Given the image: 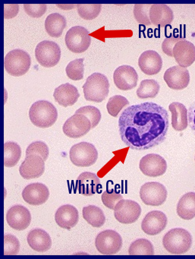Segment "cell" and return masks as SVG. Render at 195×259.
<instances>
[{
    "label": "cell",
    "mask_w": 195,
    "mask_h": 259,
    "mask_svg": "<svg viewBox=\"0 0 195 259\" xmlns=\"http://www.w3.org/2000/svg\"><path fill=\"white\" fill-rule=\"evenodd\" d=\"M169 126L168 112L152 102L130 106L119 119L122 142L135 151H146L163 143Z\"/></svg>",
    "instance_id": "1"
},
{
    "label": "cell",
    "mask_w": 195,
    "mask_h": 259,
    "mask_svg": "<svg viewBox=\"0 0 195 259\" xmlns=\"http://www.w3.org/2000/svg\"><path fill=\"white\" fill-rule=\"evenodd\" d=\"M31 122L39 128H46L54 125L58 118V112L52 103L39 101L34 103L29 110Z\"/></svg>",
    "instance_id": "2"
},
{
    "label": "cell",
    "mask_w": 195,
    "mask_h": 259,
    "mask_svg": "<svg viewBox=\"0 0 195 259\" xmlns=\"http://www.w3.org/2000/svg\"><path fill=\"white\" fill-rule=\"evenodd\" d=\"M84 98L87 101L101 103L107 98L110 92V82L106 75L93 73L86 80L83 86Z\"/></svg>",
    "instance_id": "3"
},
{
    "label": "cell",
    "mask_w": 195,
    "mask_h": 259,
    "mask_svg": "<svg viewBox=\"0 0 195 259\" xmlns=\"http://www.w3.org/2000/svg\"><path fill=\"white\" fill-rule=\"evenodd\" d=\"M163 244L166 251L171 254H184L191 247L192 236L184 229H172L163 236Z\"/></svg>",
    "instance_id": "4"
},
{
    "label": "cell",
    "mask_w": 195,
    "mask_h": 259,
    "mask_svg": "<svg viewBox=\"0 0 195 259\" xmlns=\"http://www.w3.org/2000/svg\"><path fill=\"white\" fill-rule=\"evenodd\" d=\"M31 65V57L22 50L10 51L4 60V66L7 73L15 77L25 75L29 70Z\"/></svg>",
    "instance_id": "5"
},
{
    "label": "cell",
    "mask_w": 195,
    "mask_h": 259,
    "mask_svg": "<svg viewBox=\"0 0 195 259\" xmlns=\"http://www.w3.org/2000/svg\"><path fill=\"white\" fill-rule=\"evenodd\" d=\"M69 157L75 166L88 167L96 163L98 159V152L94 145L83 142L72 147Z\"/></svg>",
    "instance_id": "6"
},
{
    "label": "cell",
    "mask_w": 195,
    "mask_h": 259,
    "mask_svg": "<svg viewBox=\"0 0 195 259\" xmlns=\"http://www.w3.org/2000/svg\"><path fill=\"white\" fill-rule=\"evenodd\" d=\"M35 57L40 66L54 67L61 58V49L55 42L43 40L36 47Z\"/></svg>",
    "instance_id": "7"
},
{
    "label": "cell",
    "mask_w": 195,
    "mask_h": 259,
    "mask_svg": "<svg viewBox=\"0 0 195 259\" xmlns=\"http://www.w3.org/2000/svg\"><path fill=\"white\" fill-rule=\"evenodd\" d=\"M65 40L68 49L75 54L85 52L91 44V37L89 35V31L81 26L70 28L66 33Z\"/></svg>",
    "instance_id": "8"
},
{
    "label": "cell",
    "mask_w": 195,
    "mask_h": 259,
    "mask_svg": "<svg viewBox=\"0 0 195 259\" xmlns=\"http://www.w3.org/2000/svg\"><path fill=\"white\" fill-rule=\"evenodd\" d=\"M95 245L101 254L111 255L120 251L122 247V239L115 230H104L96 236Z\"/></svg>",
    "instance_id": "9"
},
{
    "label": "cell",
    "mask_w": 195,
    "mask_h": 259,
    "mask_svg": "<svg viewBox=\"0 0 195 259\" xmlns=\"http://www.w3.org/2000/svg\"><path fill=\"white\" fill-rule=\"evenodd\" d=\"M140 197L147 205L160 206L167 198V190L161 183L151 182L141 186Z\"/></svg>",
    "instance_id": "10"
},
{
    "label": "cell",
    "mask_w": 195,
    "mask_h": 259,
    "mask_svg": "<svg viewBox=\"0 0 195 259\" xmlns=\"http://www.w3.org/2000/svg\"><path fill=\"white\" fill-rule=\"evenodd\" d=\"M140 213L141 207L132 200H121L114 208L115 218L121 224H134L140 218Z\"/></svg>",
    "instance_id": "11"
},
{
    "label": "cell",
    "mask_w": 195,
    "mask_h": 259,
    "mask_svg": "<svg viewBox=\"0 0 195 259\" xmlns=\"http://www.w3.org/2000/svg\"><path fill=\"white\" fill-rule=\"evenodd\" d=\"M91 122L84 115L75 113L66 121L63 133L71 139H79L91 130Z\"/></svg>",
    "instance_id": "12"
},
{
    "label": "cell",
    "mask_w": 195,
    "mask_h": 259,
    "mask_svg": "<svg viewBox=\"0 0 195 259\" xmlns=\"http://www.w3.org/2000/svg\"><path fill=\"white\" fill-rule=\"evenodd\" d=\"M139 168L147 177H158L166 172L167 163L165 159L159 154H149L142 157Z\"/></svg>",
    "instance_id": "13"
},
{
    "label": "cell",
    "mask_w": 195,
    "mask_h": 259,
    "mask_svg": "<svg viewBox=\"0 0 195 259\" xmlns=\"http://www.w3.org/2000/svg\"><path fill=\"white\" fill-rule=\"evenodd\" d=\"M163 78L171 89L183 90L190 82V74L186 68L180 66H172L166 71Z\"/></svg>",
    "instance_id": "14"
},
{
    "label": "cell",
    "mask_w": 195,
    "mask_h": 259,
    "mask_svg": "<svg viewBox=\"0 0 195 259\" xmlns=\"http://www.w3.org/2000/svg\"><path fill=\"white\" fill-rule=\"evenodd\" d=\"M113 80L116 88L122 91H129L137 86L138 75L134 68L122 66L115 70Z\"/></svg>",
    "instance_id": "15"
},
{
    "label": "cell",
    "mask_w": 195,
    "mask_h": 259,
    "mask_svg": "<svg viewBox=\"0 0 195 259\" xmlns=\"http://www.w3.org/2000/svg\"><path fill=\"white\" fill-rule=\"evenodd\" d=\"M167 225V218L163 212L153 210L143 218L141 229L146 234L156 236L165 230Z\"/></svg>",
    "instance_id": "16"
},
{
    "label": "cell",
    "mask_w": 195,
    "mask_h": 259,
    "mask_svg": "<svg viewBox=\"0 0 195 259\" xmlns=\"http://www.w3.org/2000/svg\"><path fill=\"white\" fill-rule=\"evenodd\" d=\"M7 221L9 225L14 230H24L31 224V213L24 206L15 205L7 212Z\"/></svg>",
    "instance_id": "17"
},
{
    "label": "cell",
    "mask_w": 195,
    "mask_h": 259,
    "mask_svg": "<svg viewBox=\"0 0 195 259\" xmlns=\"http://www.w3.org/2000/svg\"><path fill=\"white\" fill-rule=\"evenodd\" d=\"M44 171V160L38 155L27 156L19 167V172L25 180L39 178Z\"/></svg>",
    "instance_id": "18"
},
{
    "label": "cell",
    "mask_w": 195,
    "mask_h": 259,
    "mask_svg": "<svg viewBox=\"0 0 195 259\" xmlns=\"http://www.w3.org/2000/svg\"><path fill=\"white\" fill-rule=\"evenodd\" d=\"M173 57L181 67L191 66L195 62L194 45L188 40H180L174 47Z\"/></svg>",
    "instance_id": "19"
},
{
    "label": "cell",
    "mask_w": 195,
    "mask_h": 259,
    "mask_svg": "<svg viewBox=\"0 0 195 259\" xmlns=\"http://www.w3.org/2000/svg\"><path fill=\"white\" fill-rule=\"evenodd\" d=\"M24 201L31 205H41L46 202L50 191L45 185L36 183L28 185L22 192Z\"/></svg>",
    "instance_id": "20"
},
{
    "label": "cell",
    "mask_w": 195,
    "mask_h": 259,
    "mask_svg": "<svg viewBox=\"0 0 195 259\" xmlns=\"http://www.w3.org/2000/svg\"><path fill=\"white\" fill-rule=\"evenodd\" d=\"M138 66L147 75H157L161 71L163 60L156 51H144L139 57Z\"/></svg>",
    "instance_id": "21"
},
{
    "label": "cell",
    "mask_w": 195,
    "mask_h": 259,
    "mask_svg": "<svg viewBox=\"0 0 195 259\" xmlns=\"http://www.w3.org/2000/svg\"><path fill=\"white\" fill-rule=\"evenodd\" d=\"M76 188L81 195L92 196L101 189V180L96 174L84 172L77 179Z\"/></svg>",
    "instance_id": "22"
},
{
    "label": "cell",
    "mask_w": 195,
    "mask_h": 259,
    "mask_svg": "<svg viewBox=\"0 0 195 259\" xmlns=\"http://www.w3.org/2000/svg\"><path fill=\"white\" fill-rule=\"evenodd\" d=\"M78 210L71 204L61 206L56 212L55 221L58 226L66 230H71L78 224Z\"/></svg>",
    "instance_id": "23"
},
{
    "label": "cell",
    "mask_w": 195,
    "mask_h": 259,
    "mask_svg": "<svg viewBox=\"0 0 195 259\" xmlns=\"http://www.w3.org/2000/svg\"><path fill=\"white\" fill-rule=\"evenodd\" d=\"M55 101L64 107L73 106L80 97L77 88L69 83L62 84L55 89L54 94Z\"/></svg>",
    "instance_id": "24"
},
{
    "label": "cell",
    "mask_w": 195,
    "mask_h": 259,
    "mask_svg": "<svg viewBox=\"0 0 195 259\" xmlns=\"http://www.w3.org/2000/svg\"><path fill=\"white\" fill-rule=\"evenodd\" d=\"M174 15L172 10L164 4H154L150 10V19L151 24L155 26L164 28L170 25L173 21Z\"/></svg>",
    "instance_id": "25"
},
{
    "label": "cell",
    "mask_w": 195,
    "mask_h": 259,
    "mask_svg": "<svg viewBox=\"0 0 195 259\" xmlns=\"http://www.w3.org/2000/svg\"><path fill=\"white\" fill-rule=\"evenodd\" d=\"M28 245L38 252L47 251L52 245L51 236L42 229H34L28 235Z\"/></svg>",
    "instance_id": "26"
},
{
    "label": "cell",
    "mask_w": 195,
    "mask_h": 259,
    "mask_svg": "<svg viewBox=\"0 0 195 259\" xmlns=\"http://www.w3.org/2000/svg\"><path fill=\"white\" fill-rule=\"evenodd\" d=\"M169 111L172 113V128L175 131L182 132L188 125L187 110L184 104L173 102L169 106Z\"/></svg>",
    "instance_id": "27"
},
{
    "label": "cell",
    "mask_w": 195,
    "mask_h": 259,
    "mask_svg": "<svg viewBox=\"0 0 195 259\" xmlns=\"http://www.w3.org/2000/svg\"><path fill=\"white\" fill-rule=\"evenodd\" d=\"M177 214L186 221L195 218V192H187L181 197L177 204Z\"/></svg>",
    "instance_id": "28"
},
{
    "label": "cell",
    "mask_w": 195,
    "mask_h": 259,
    "mask_svg": "<svg viewBox=\"0 0 195 259\" xmlns=\"http://www.w3.org/2000/svg\"><path fill=\"white\" fill-rule=\"evenodd\" d=\"M67 22L64 16L59 13H53L47 16L45 21V28L51 37H60L66 28Z\"/></svg>",
    "instance_id": "29"
},
{
    "label": "cell",
    "mask_w": 195,
    "mask_h": 259,
    "mask_svg": "<svg viewBox=\"0 0 195 259\" xmlns=\"http://www.w3.org/2000/svg\"><path fill=\"white\" fill-rule=\"evenodd\" d=\"M82 213L84 219L92 227L100 228L105 224L106 217L104 211L96 206L88 205L84 207Z\"/></svg>",
    "instance_id": "30"
},
{
    "label": "cell",
    "mask_w": 195,
    "mask_h": 259,
    "mask_svg": "<svg viewBox=\"0 0 195 259\" xmlns=\"http://www.w3.org/2000/svg\"><path fill=\"white\" fill-rule=\"evenodd\" d=\"M22 156L21 147L16 142H6L4 144V166L13 167L17 164Z\"/></svg>",
    "instance_id": "31"
},
{
    "label": "cell",
    "mask_w": 195,
    "mask_h": 259,
    "mask_svg": "<svg viewBox=\"0 0 195 259\" xmlns=\"http://www.w3.org/2000/svg\"><path fill=\"white\" fill-rule=\"evenodd\" d=\"M160 89V84L155 80H143L137 89V95L140 99L154 98L158 95Z\"/></svg>",
    "instance_id": "32"
},
{
    "label": "cell",
    "mask_w": 195,
    "mask_h": 259,
    "mask_svg": "<svg viewBox=\"0 0 195 259\" xmlns=\"http://www.w3.org/2000/svg\"><path fill=\"white\" fill-rule=\"evenodd\" d=\"M128 253L130 255H154V248L148 239H137L130 245Z\"/></svg>",
    "instance_id": "33"
},
{
    "label": "cell",
    "mask_w": 195,
    "mask_h": 259,
    "mask_svg": "<svg viewBox=\"0 0 195 259\" xmlns=\"http://www.w3.org/2000/svg\"><path fill=\"white\" fill-rule=\"evenodd\" d=\"M84 58L77 59L70 62L66 68V74L70 79L80 81L84 78Z\"/></svg>",
    "instance_id": "34"
},
{
    "label": "cell",
    "mask_w": 195,
    "mask_h": 259,
    "mask_svg": "<svg viewBox=\"0 0 195 259\" xmlns=\"http://www.w3.org/2000/svg\"><path fill=\"white\" fill-rule=\"evenodd\" d=\"M76 7L80 17L85 20L96 19L102 10V6L101 4H78Z\"/></svg>",
    "instance_id": "35"
},
{
    "label": "cell",
    "mask_w": 195,
    "mask_h": 259,
    "mask_svg": "<svg viewBox=\"0 0 195 259\" xmlns=\"http://www.w3.org/2000/svg\"><path fill=\"white\" fill-rule=\"evenodd\" d=\"M128 105H129V101L125 97L116 95L109 100L107 105V111L110 116L116 117L122 108Z\"/></svg>",
    "instance_id": "36"
},
{
    "label": "cell",
    "mask_w": 195,
    "mask_h": 259,
    "mask_svg": "<svg viewBox=\"0 0 195 259\" xmlns=\"http://www.w3.org/2000/svg\"><path fill=\"white\" fill-rule=\"evenodd\" d=\"M151 4H136L134 7V16L136 21L140 25H151L150 10Z\"/></svg>",
    "instance_id": "37"
},
{
    "label": "cell",
    "mask_w": 195,
    "mask_h": 259,
    "mask_svg": "<svg viewBox=\"0 0 195 259\" xmlns=\"http://www.w3.org/2000/svg\"><path fill=\"white\" fill-rule=\"evenodd\" d=\"M75 113L84 115L91 122L92 128H95L101 122V113L99 109L93 106H86L76 110Z\"/></svg>",
    "instance_id": "38"
},
{
    "label": "cell",
    "mask_w": 195,
    "mask_h": 259,
    "mask_svg": "<svg viewBox=\"0 0 195 259\" xmlns=\"http://www.w3.org/2000/svg\"><path fill=\"white\" fill-rule=\"evenodd\" d=\"M26 155H38L41 157L45 161L49 157V148L44 142H33L27 148Z\"/></svg>",
    "instance_id": "39"
},
{
    "label": "cell",
    "mask_w": 195,
    "mask_h": 259,
    "mask_svg": "<svg viewBox=\"0 0 195 259\" xmlns=\"http://www.w3.org/2000/svg\"><path fill=\"white\" fill-rule=\"evenodd\" d=\"M20 249L19 239L11 234L4 236V254L5 255H16Z\"/></svg>",
    "instance_id": "40"
},
{
    "label": "cell",
    "mask_w": 195,
    "mask_h": 259,
    "mask_svg": "<svg viewBox=\"0 0 195 259\" xmlns=\"http://www.w3.org/2000/svg\"><path fill=\"white\" fill-rule=\"evenodd\" d=\"M101 199H102L103 203L106 207L108 208L114 210L116 204L123 199V197L121 195L120 193H118L115 190H107L105 191L104 193L102 194L101 196Z\"/></svg>",
    "instance_id": "41"
},
{
    "label": "cell",
    "mask_w": 195,
    "mask_h": 259,
    "mask_svg": "<svg viewBox=\"0 0 195 259\" xmlns=\"http://www.w3.org/2000/svg\"><path fill=\"white\" fill-rule=\"evenodd\" d=\"M46 4H25L24 10L27 15L32 18H40L46 12Z\"/></svg>",
    "instance_id": "42"
},
{
    "label": "cell",
    "mask_w": 195,
    "mask_h": 259,
    "mask_svg": "<svg viewBox=\"0 0 195 259\" xmlns=\"http://www.w3.org/2000/svg\"><path fill=\"white\" fill-rule=\"evenodd\" d=\"M184 39L180 37H171L169 38L165 39L162 44V50L163 52L169 57H173V48L175 45L180 40Z\"/></svg>",
    "instance_id": "43"
},
{
    "label": "cell",
    "mask_w": 195,
    "mask_h": 259,
    "mask_svg": "<svg viewBox=\"0 0 195 259\" xmlns=\"http://www.w3.org/2000/svg\"><path fill=\"white\" fill-rule=\"evenodd\" d=\"M187 116H188V124L190 130L195 135V101L192 103L191 105L189 107V110L187 111Z\"/></svg>",
    "instance_id": "44"
},
{
    "label": "cell",
    "mask_w": 195,
    "mask_h": 259,
    "mask_svg": "<svg viewBox=\"0 0 195 259\" xmlns=\"http://www.w3.org/2000/svg\"><path fill=\"white\" fill-rule=\"evenodd\" d=\"M5 13L4 17L5 19H11L15 17L19 12V6L18 5H5Z\"/></svg>",
    "instance_id": "45"
},
{
    "label": "cell",
    "mask_w": 195,
    "mask_h": 259,
    "mask_svg": "<svg viewBox=\"0 0 195 259\" xmlns=\"http://www.w3.org/2000/svg\"><path fill=\"white\" fill-rule=\"evenodd\" d=\"M194 159H195V157H194Z\"/></svg>",
    "instance_id": "46"
}]
</instances>
